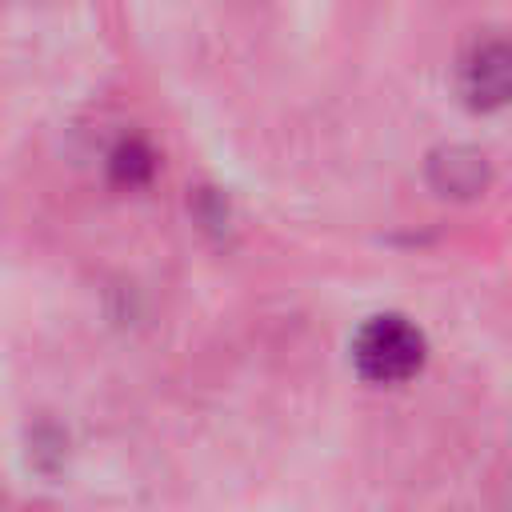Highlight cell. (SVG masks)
<instances>
[{"mask_svg": "<svg viewBox=\"0 0 512 512\" xmlns=\"http://www.w3.org/2000/svg\"><path fill=\"white\" fill-rule=\"evenodd\" d=\"M356 372L372 384H400L424 364V336L404 316H372L352 340Z\"/></svg>", "mask_w": 512, "mask_h": 512, "instance_id": "cell-1", "label": "cell"}, {"mask_svg": "<svg viewBox=\"0 0 512 512\" xmlns=\"http://www.w3.org/2000/svg\"><path fill=\"white\" fill-rule=\"evenodd\" d=\"M460 88H464L468 104H476V108L508 104L512 100V44H504V40L480 44L460 68Z\"/></svg>", "mask_w": 512, "mask_h": 512, "instance_id": "cell-2", "label": "cell"}, {"mask_svg": "<svg viewBox=\"0 0 512 512\" xmlns=\"http://www.w3.org/2000/svg\"><path fill=\"white\" fill-rule=\"evenodd\" d=\"M112 176L120 184H144L152 176V152L140 140H128L112 152Z\"/></svg>", "mask_w": 512, "mask_h": 512, "instance_id": "cell-3", "label": "cell"}]
</instances>
